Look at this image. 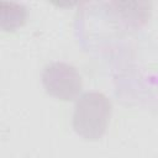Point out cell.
I'll return each instance as SVG.
<instances>
[{"label":"cell","mask_w":158,"mask_h":158,"mask_svg":"<svg viewBox=\"0 0 158 158\" xmlns=\"http://www.w3.org/2000/svg\"><path fill=\"white\" fill-rule=\"evenodd\" d=\"M112 115L111 100L100 91L81 94L74 105L72 126L77 135L86 141L100 139Z\"/></svg>","instance_id":"obj_1"},{"label":"cell","mask_w":158,"mask_h":158,"mask_svg":"<svg viewBox=\"0 0 158 158\" xmlns=\"http://www.w3.org/2000/svg\"><path fill=\"white\" fill-rule=\"evenodd\" d=\"M46 93L60 101H72L79 98L83 80L75 67L65 62H52L44 65L41 74Z\"/></svg>","instance_id":"obj_2"},{"label":"cell","mask_w":158,"mask_h":158,"mask_svg":"<svg viewBox=\"0 0 158 158\" xmlns=\"http://www.w3.org/2000/svg\"><path fill=\"white\" fill-rule=\"evenodd\" d=\"M109 6L114 7L112 12L121 19L123 23L132 27L143 26L149 19V2H128V1H114Z\"/></svg>","instance_id":"obj_3"},{"label":"cell","mask_w":158,"mask_h":158,"mask_svg":"<svg viewBox=\"0 0 158 158\" xmlns=\"http://www.w3.org/2000/svg\"><path fill=\"white\" fill-rule=\"evenodd\" d=\"M28 17L25 5L14 1L0 2V27L4 32H15L22 27Z\"/></svg>","instance_id":"obj_4"}]
</instances>
